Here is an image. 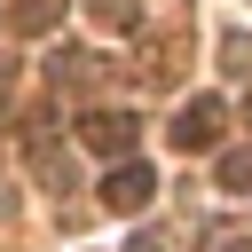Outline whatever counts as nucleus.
<instances>
[{"label":"nucleus","mask_w":252,"mask_h":252,"mask_svg":"<svg viewBox=\"0 0 252 252\" xmlns=\"http://www.w3.org/2000/svg\"><path fill=\"white\" fill-rule=\"evenodd\" d=\"M220 126H228V110H220L213 94H197V102H181V110H173V126H165V134H173V150H181V158H205V150L220 142Z\"/></svg>","instance_id":"obj_1"},{"label":"nucleus","mask_w":252,"mask_h":252,"mask_svg":"<svg viewBox=\"0 0 252 252\" xmlns=\"http://www.w3.org/2000/svg\"><path fill=\"white\" fill-rule=\"evenodd\" d=\"M134 134H142V126H134V110H87V118H79V142H87V150H102L110 165H118V158H134Z\"/></svg>","instance_id":"obj_2"},{"label":"nucleus","mask_w":252,"mask_h":252,"mask_svg":"<svg viewBox=\"0 0 252 252\" xmlns=\"http://www.w3.org/2000/svg\"><path fill=\"white\" fill-rule=\"evenodd\" d=\"M150 197H158V173H150L142 158H118V165L102 173V205H110V213H142Z\"/></svg>","instance_id":"obj_3"},{"label":"nucleus","mask_w":252,"mask_h":252,"mask_svg":"<svg viewBox=\"0 0 252 252\" xmlns=\"http://www.w3.org/2000/svg\"><path fill=\"white\" fill-rule=\"evenodd\" d=\"M32 173H39L47 189H71V150H55L47 134H32Z\"/></svg>","instance_id":"obj_4"},{"label":"nucleus","mask_w":252,"mask_h":252,"mask_svg":"<svg viewBox=\"0 0 252 252\" xmlns=\"http://www.w3.org/2000/svg\"><path fill=\"white\" fill-rule=\"evenodd\" d=\"M220 189H236V197H252V150H220Z\"/></svg>","instance_id":"obj_5"},{"label":"nucleus","mask_w":252,"mask_h":252,"mask_svg":"<svg viewBox=\"0 0 252 252\" xmlns=\"http://www.w3.org/2000/svg\"><path fill=\"white\" fill-rule=\"evenodd\" d=\"M87 8H94V16H102V24H118V32H134V16H142V8H134V0H87Z\"/></svg>","instance_id":"obj_6"},{"label":"nucleus","mask_w":252,"mask_h":252,"mask_svg":"<svg viewBox=\"0 0 252 252\" xmlns=\"http://www.w3.org/2000/svg\"><path fill=\"white\" fill-rule=\"evenodd\" d=\"M16 24H24V32H47V24H55V8H47V0H32V8H16Z\"/></svg>","instance_id":"obj_7"},{"label":"nucleus","mask_w":252,"mask_h":252,"mask_svg":"<svg viewBox=\"0 0 252 252\" xmlns=\"http://www.w3.org/2000/svg\"><path fill=\"white\" fill-rule=\"evenodd\" d=\"M205 252H252V236H236V228H213V236H205Z\"/></svg>","instance_id":"obj_8"},{"label":"nucleus","mask_w":252,"mask_h":252,"mask_svg":"<svg viewBox=\"0 0 252 252\" xmlns=\"http://www.w3.org/2000/svg\"><path fill=\"white\" fill-rule=\"evenodd\" d=\"M8 213H16V181L0 173V220H8Z\"/></svg>","instance_id":"obj_9"},{"label":"nucleus","mask_w":252,"mask_h":252,"mask_svg":"<svg viewBox=\"0 0 252 252\" xmlns=\"http://www.w3.org/2000/svg\"><path fill=\"white\" fill-rule=\"evenodd\" d=\"M244 126H252V102H244Z\"/></svg>","instance_id":"obj_10"}]
</instances>
